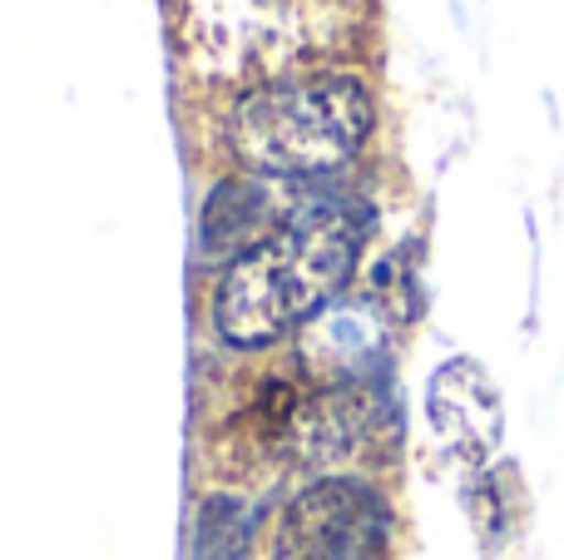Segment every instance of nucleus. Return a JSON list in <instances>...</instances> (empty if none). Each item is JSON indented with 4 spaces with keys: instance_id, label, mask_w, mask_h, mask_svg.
Masks as SVG:
<instances>
[{
    "instance_id": "39448f33",
    "label": "nucleus",
    "mask_w": 564,
    "mask_h": 560,
    "mask_svg": "<svg viewBox=\"0 0 564 560\" xmlns=\"http://www.w3.org/2000/svg\"><path fill=\"white\" fill-rule=\"evenodd\" d=\"M278 184V179H273ZM268 179H224L204 204V238L208 254H248L253 244H263L278 224H288V214H278V198Z\"/></svg>"
},
{
    "instance_id": "f03ea898",
    "label": "nucleus",
    "mask_w": 564,
    "mask_h": 560,
    "mask_svg": "<svg viewBox=\"0 0 564 560\" xmlns=\"http://www.w3.org/2000/svg\"><path fill=\"white\" fill-rule=\"evenodd\" d=\"M371 134V95L357 75L278 79L234 109L228 139L263 179H317L351 164Z\"/></svg>"
},
{
    "instance_id": "f257e3e1",
    "label": "nucleus",
    "mask_w": 564,
    "mask_h": 560,
    "mask_svg": "<svg viewBox=\"0 0 564 560\" xmlns=\"http://www.w3.org/2000/svg\"><path fill=\"white\" fill-rule=\"evenodd\" d=\"M371 238V208L357 198H312L263 244L238 254L214 288V327L234 347H273L347 293Z\"/></svg>"
},
{
    "instance_id": "423d86ee",
    "label": "nucleus",
    "mask_w": 564,
    "mask_h": 560,
    "mask_svg": "<svg viewBox=\"0 0 564 560\" xmlns=\"http://www.w3.org/2000/svg\"><path fill=\"white\" fill-rule=\"evenodd\" d=\"M253 541V511L238 496H204L194 516V560H243Z\"/></svg>"
},
{
    "instance_id": "20e7f679",
    "label": "nucleus",
    "mask_w": 564,
    "mask_h": 560,
    "mask_svg": "<svg viewBox=\"0 0 564 560\" xmlns=\"http://www.w3.org/2000/svg\"><path fill=\"white\" fill-rule=\"evenodd\" d=\"M426 412L436 437L466 462H486L500 446L506 432V412H500V392L490 373L470 357H451L426 387Z\"/></svg>"
},
{
    "instance_id": "7ed1b4c3",
    "label": "nucleus",
    "mask_w": 564,
    "mask_h": 560,
    "mask_svg": "<svg viewBox=\"0 0 564 560\" xmlns=\"http://www.w3.org/2000/svg\"><path fill=\"white\" fill-rule=\"evenodd\" d=\"M391 531L381 492L361 476H322L282 506L273 560H377Z\"/></svg>"
}]
</instances>
